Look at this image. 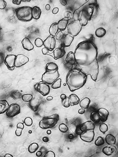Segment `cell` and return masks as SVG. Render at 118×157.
<instances>
[{
	"mask_svg": "<svg viewBox=\"0 0 118 157\" xmlns=\"http://www.w3.org/2000/svg\"><path fill=\"white\" fill-rule=\"evenodd\" d=\"M9 105L6 100L0 101V115L5 113L9 107Z\"/></svg>",
	"mask_w": 118,
	"mask_h": 157,
	"instance_id": "24",
	"label": "cell"
},
{
	"mask_svg": "<svg viewBox=\"0 0 118 157\" xmlns=\"http://www.w3.org/2000/svg\"><path fill=\"white\" fill-rule=\"evenodd\" d=\"M59 120V115L57 114L45 117L40 121L39 127L43 129L52 128L58 123Z\"/></svg>",
	"mask_w": 118,
	"mask_h": 157,
	"instance_id": "5",
	"label": "cell"
},
{
	"mask_svg": "<svg viewBox=\"0 0 118 157\" xmlns=\"http://www.w3.org/2000/svg\"><path fill=\"white\" fill-rule=\"evenodd\" d=\"M44 157H55V155L53 151H48L47 152L45 153Z\"/></svg>",
	"mask_w": 118,
	"mask_h": 157,
	"instance_id": "43",
	"label": "cell"
},
{
	"mask_svg": "<svg viewBox=\"0 0 118 157\" xmlns=\"http://www.w3.org/2000/svg\"><path fill=\"white\" fill-rule=\"evenodd\" d=\"M104 140L103 138L102 137H98L97 140L95 142V144L97 146H101L104 144Z\"/></svg>",
	"mask_w": 118,
	"mask_h": 157,
	"instance_id": "35",
	"label": "cell"
},
{
	"mask_svg": "<svg viewBox=\"0 0 118 157\" xmlns=\"http://www.w3.org/2000/svg\"><path fill=\"white\" fill-rule=\"evenodd\" d=\"M7 3L4 0H0V9H4L6 8Z\"/></svg>",
	"mask_w": 118,
	"mask_h": 157,
	"instance_id": "44",
	"label": "cell"
},
{
	"mask_svg": "<svg viewBox=\"0 0 118 157\" xmlns=\"http://www.w3.org/2000/svg\"><path fill=\"white\" fill-rule=\"evenodd\" d=\"M68 138L70 139H73V135L72 134H70L68 135Z\"/></svg>",
	"mask_w": 118,
	"mask_h": 157,
	"instance_id": "58",
	"label": "cell"
},
{
	"mask_svg": "<svg viewBox=\"0 0 118 157\" xmlns=\"http://www.w3.org/2000/svg\"><path fill=\"white\" fill-rule=\"evenodd\" d=\"M85 112V109H79L78 111V113H79L80 114H81V115H82V114H84Z\"/></svg>",
	"mask_w": 118,
	"mask_h": 157,
	"instance_id": "50",
	"label": "cell"
},
{
	"mask_svg": "<svg viewBox=\"0 0 118 157\" xmlns=\"http://www.w3.org/2000/svg\"><path fill=\"white\" fill-rule=\"evenodd\" d=\"M59 74L58 70L46 71L43 74L42 81L48 85H52L59 78Z\"/></svg>",
	"mask_w": 118,
	"mask_h": 157,
	"instance_id": "6",
	"label": "cell"
},
{
	"mask_svg": "<svg viewBox=\"0 0 118 157\" xmlns=\"http://www.w3.org/2000/svg\"><path fill=\"white\" fill-rule=\"evenodd\" d=\"M105 141L108 144L113 145L115 144L116 142V140L115 137L113 135L109 134L106 135L105 137Z\"/></svg>",
	"mask_w": 118,
	"mask_h": 157,
	"instance_id": "27",
	"label": "cell"
},
{
	"mask_svg": "<svg viewBox=\"0 0 118 157\" xmlns=\"http://www.w3.org/2000/svg\"><path fill=\"white\" fill-rule=\"evenodd\" d=\"M39 148V145L36 143H33L29 145L28 148V151L29 152L33 153L35 152Z\"/></svg>",
	"mask_w": 118,
	"mask_h": 157,
	"instance_id": "31",
	"label": "cell"
},
{
	"mask_svg": "<svg viewBox=\"0 0 118 157\" xmlns=\"http://www.w3.org/2000/svg\"><path fill=\"white\" fill-rule=\"evenodd\" d=\"M46 133H47V134L50 135L51 133V131L50 130H48Z\"/></svg>",
	"mask_w": 118,
	"mask_h": 157,
	"instance_id": "59",
	"label": "cell"
},
{
	"mask_svg": "<svg viewBox=\"0 0 118 157\" xmlns=\"http://www.w3.org/2000/svg\"><path fill=\"white\" fill-rule=\"evenodd\" d=\"M53 97H52V96H49L46 98V100L48 101H51L52 100H53Z\"/></svg>",
	"mask_w": 118,
	"mask_h": 157,
	"instance_id": "56",
	"label": "cell"
},
{
	"mask_svg": "<svg viewBox=\"0 0 118 157\" xmlns=\"http://www.w3.org/2000/svg\"><path fill=\"white\" fill-rule=\"evenodd\" d=\"M67 96L66 95H65L64 94H62L61 95H60V98L61 99V100H64V99H65V98L67 97Z\"/></svg>",
	"mask_w": 118,
	"mask_h": 157,
	"instance_id": "54",
	"label": "cell"
},
{
	"mask_svg": "<svg viewBox=\"0 0 118 157\" xmlns=\"http://www.w3.org/2000/svg\"><path fill=\"white\" fill-rule=\"evenodd\" d=\"M65 51L62 48H58L54 49L53 51V57L54 59L57 60L64 57Z\"/></svg>",
	"mask_w": 118,
	"mask_h": 157,
	"instance_id": "18",
	"label": "cell"
},
{
	"mask_svg": "<svg viewBox=\"0 0 118 157\" xmlns=\"http://www.w3.org/2000/svg\"><path fill=\"white\" fill-rule=\"evenodd\" d=\"M36 156H37V157H41L42 155V153L40 151H39L36 153Z\"/></svg>",
	"mask_w": 118,
	"mask_h": 157,
	"instance_id": "53",
	"label": "cell"
},
{
	"mask_svg": "<svg viewBox=\"0 0 118 157\" xmlns=\"http://www.w3.org/2000/svg\"><path fill=\"white\" fill-rule=\"evenodd\" d=\"M23 129L21 128H17V129L15 131V134L17 136H20L22 134V132Z\"/></svg>",
	"mask_w": 118,
	"mask_h": 157,
	"instance_id": "45",
	"label": "cell"
},
{
	"mask_svg": "<svg viewBox=\"0 0 118 157\" xmlns=\"http://www.w3.org/2000/svg\"><path fill=\"white\" fill-rule=\"evenodd\" d=\"M74 39V37L69 34L64 35L62 40H61V45L62 47H69L71 45Z\"/></svg>",
	"mask_w": 118,
	"mask_h": 157,
	"instance_id": "13",
	"label": "cell"
},
{
	"mask_svg": "<svg viewBox=\"0 0 118 157\" xmlns=\"http://www.w3.org/2000/svg\"><path fill=\"white\" fill-rule=\"evenodd\" d=\"M61 79L58 78L52 84V88L53 89H58L61 87Z\"/></svg>",
	"mask_w": 118,
	"mask_h": 157,
	"instance_id": "34",
	"label": "cell"
},
{
	"mask_svg": "<svg viewBox=\"0 0 118 157\" xmlns=\"http://www.w3.org/2000/svg\"><path fill=\"white\" fill-rule=\"evenodd\" d=\"M42 52L43 54L45 55L49 53V50L46 48H44L42 50Z\"/></svg>",
	"mask_w": 118,
	"mask_h": 157,
	"instance_id": "47",
	"label": "cell"
},
{
	"mask_svg": "<svg viewBox=\"0 0 118 157\" xmlns=\"http://www.w3.org/2000/svg\"><path fill=\"white\" fill-rule=\"evenodd\" d=\"M99 115L100 116V121L104 122L107 120L109 116V113L106 109L102 108L98 109V111Z\"/></svg>",
	"mask_w": 118,
	"mask_h": 157,
	"instance_id": "16",
	"label": "cell"
},
{
	"mask_svg": "<svg viewBox=\"0 0 118 157\" xmlns=\"http://www.w3.org/2000/svg\"><path fill=\"white\" fill-rule=\"evenodd\" d=\"M98 6L97 1L88 0L74 11L73 18L74 20H79L82 26H86L90 21L95 9Z\"/></svg>",
	"mask_w": 118,
	"mask_h": 157,
	"instance_id": "2",
	"label": "cell"
},
{
	"mask_svg": "<svg viewBox=\"0 0 118 157\" xmlns=\"http://www.w3.org/2000/svg\"><path fill=\"white\" fill-rule=\"evenodd\" d=\"M65 61L67 64L71 65H74L76 64V59L73 52L70 51L67 54Z\"/></svg>",
	"mask_w": 118,
	"mask_h": 157,
	"instance_id": "20",
	"label": "cell"
},
{
	"mask_svg": "<svg viewBox=\"0 0 118 157\" xmlns=\"http://www.w3.org/2000/svg\"><path fill=\"white\" fill-rule=\"evenodd\" d=\"M68 99L70 106H75L77 105L80 101V100L78 97L74 94H72L70 95Z\"/></svg>",
	"mask_w": 118,
	"mask_h": 157,
	"instance_id": "21",
	"label": "cell"
},
{
	"mask_svg": "<svg viewBox=\"0 0 118 157\" xmlns=\"http://www.w3.org/2000/svg\"><path fill=\"white\" fill-rule=\"evenodd\" d=\"M16 57V56L14 54H8L6 56L4 62L9 69L15 67L14 63Z\"/></svg>",
	"mask_w": 118,
	"mask_h": 157,
	"instance_id": "14",
	"label": "cell"
},
{
	"mask_svg": "<svg viewBox=\"0 0 118 157\" xmlns=\"http://www.w3.org/2000/svg\"><path fill=\"white\" fill-rule=\"evenodd\" d=\"M64 33L62 31H59V32H58L57 34H56V36H55L56 39L58 41H61L63 37H64Z\"/></svg>",
	"mask_w": 118,
	"mask_h": 157,
	"instance_id": "41",
	"label": "cell"
},
{
	"mask_svg": "<svg viewBox=\"0 0 118 157\" xmlns=\"http://www.w3.org/2000/svg\"><path fill=\"white\" fill-rule=\"evenodd\" d=\"M35 90L43 96L48 95L50 91V86L43 81L36 83L34 86Z\"/></svg>",
	"mask_w": 118,
	"mask_h": 157,
	"instance_id": "8",
	"label": "cell"
},
{
	"mask_svg": "<svg viewBox=\"0 0 118 157\" xmlns=\"http://www.w3.org/2000/svg\"><path fill=\"white\" fill-rule=\"evenodd\" d=\"M62 106L65 108H68L69 107V101H68V97H67L65 98V99L62 100Z\"/></svg>",
	"mask_w": 118,
	"mask_h": 157,
	"instance_id": "42",
	"label": "cell"
},
{
	"mask_svg": "<svg viewBox=\"0 0 118 157\" xmlns=\"http://www.w3.org/2000/svg\"><path fill=\"white\" fill-rule=\"evenodd\" d=\"M106 33V30L102 27H99L95 31V35L98 38H101L104 36Z\"/></svg>",
	"mask_w": 118,
	"mask_h": 157,
	"instance_id": "30",
	"label": "cell"
},
{
	"mask_svg": "<svg viewBox=\"0 0 118 157\" xmlns=\"http://www.w3.org/2000/svg\"><path fill=\"white\" fill-rule=\"evenodd\" d=\"M32 8L29 6H23L18 8L16 10L17 18L19 21L28 22L32 19Z\"/></svg>",
	"mask_w": 118,
	"mask_h": 157,
	"instance_id": "4",
	"label": "cell"
},
{
	"mask_svg": "<svg viewBox=\"0 0 118 157\" xmlns=\"http://www.w3.org/2000/svg\"><path fill=\"white\" fill-rule=\"evenodd\" d=\"M58 65L53 62L49 63L46 65L45 66L46 71H50L56 70H58Z\"/></svg>",
	"mask_w": 118,
	"mask_h": 157,
	"instance_id": "29",
	"label": "cell"
},
{
	"mask_svg": "<svg viewBox=\"0 0 118 157\" xmlns=\"http://www.w3.org/2000/svg\"><path fill=\"white\" fill-rule=\"evenodd\" d=\"M90 118L92 122L94 123L99 122L100 121V118L98 111L92 112L90 115Z\"/></svg>",
	"mask_w": 118,
	"mask_h": 157,
	"instance_id": "28",
	"label": "cell"
},
{
	"mask_svg": "<svg viewBox=\"0 0 118 157\" xmlns=\"http://www.w3.org/2000/svg\"><path fill=\"white\" fill-rule=\"evenodd\" d=\"M33 96L31 94H25L22 96V99L23 101L26 102H29L32 99Z\"/></svg>",
	"mask_w": 118,
	"mask_h": 157,
	"instance_id": "33",
	"label": "cell"
},
{
	"mask_svg": "<svg viewBox=\"0 0 118 157\" xmlns=\"http://www.w3.org/2000/svg\"><path fill=\"white\" fill-rule=\"evenodd\" d=\"M79 128L82 132L90 130H94L95 128V124L91 121H87L81 124Z\"/></svg>",
	"mask_w": 118,
	"mask_h": 157,
	"instance_id": "15",
	"label": "cell"
},
{
	"mask_svg": "<svg viewBox=\"0 0 118 157\" xmlns=\"http://www.w3.org/2000/svg\"><path fill=\"white\" fill-rule=\"evenodd\" d=\"M43 45L49 51H53L56 45L55 38L54 36L50 35L43 41Z\"/></svg>",
	"mask_w": 118,
	"mask_h": 157,
	"instance_id": "10",
	"label": "cell"
},
{
	"mask_svg": "<svg viewBox=\"0 0 118 157\" xmlns=\"http://www.w3.org/2000/svg\"><path fill=\"white\" fill-rule=\"evenodd\" d=\"M68 18L64 17L58 21L57 23L58 29L62 31L65 30L68 25Z\"/></svg>",
	"mask_w": 118,
	"mask_h": 157,
	"instance_id": "19",
	"label": "cell"
},
{
	"mask_svg": "<svg viewBox=\"0 0 118 157\" xmlns=\"http://www.w3.org/2000/svg\"><path fill=\"white\" fill-rule=\"evenodd\" d=\"M11 97L14 99L17 100L19 99L21 97V94L19 92L17 91H15L14 92H12V93L11 94Z\"/></svg>",
	"mask_w": 118,
	"mask_h": 157,
	"instance_id": "38",
	"label": "cell"
},
{
	"mask_svg": "<svg viewBox=\"0 0 118 157\" xmlns=\"http://www.w3.org/2000/svg\"><path fill=\"white\" fill-rule=\"evenodd\" d=\"M24 123L26 124V125L29 126H31L32 124L33 121H32V119L31 118H30V117H27L25 119Z\"/></svg>",
	"mask_w": 118,
	"mask_h": 157,
	"instance_id": "39",
	"label": "cell"
},
{
	"mask_svg": "<svg viewBox=\"0 0 118 157\" xmlns=\"http://www.w3.org/2000/svg\"><path fill=\"white\" fill-rule=\"evenodd\" d=\"M21 44L23 48L25 50H27V51H30L34 49L33 45L31 42L30 40L27 37H25L22 40Z\"/></svg>",
	"mask_w": 118,
	"mask_h": 157,
	"instance_id": "17",
	"label": "cell"
},
{
	"mask_svg": "<svg viewBox=\"0 0 118 157\" xmlns=\"http://www.w3.org/2000/svg\"><path fill=\"white\" fill-rule=\"evenodd\" d=\"M29 102V106L30 108L34 112H36L40 104L41 101H39V100H36L35 99H33L32 98V99Z\"/></svg>",
	"mask_w": 118,
	"mask_h": 157,
	"instance_id": "23",
	"label": "cell"
},
{
	"mask_svg": "<svg viewBox=\"0 0 118 157\" xmlns=\"http://www.w3.org/2000/svg\"><path fill=\"white\" fill-rule=\"evenodd\" d=\"M29 61V58L26 56L19 54L16 56L14 66L16 68H19L27 64Z\"/></svg>",
	"mask_w": 118,
	"mask_h": 157,
	"instance_id": "12",
	"label": "cell"
},
{
	"mask_svg": "<svg viewBox=\"0 0 118 157\" xmlns=\"http://www.w3.org/2000/svg\"><path fill=\"white\" fill-rule=\"evenodd\" d=\"M59 12V8H54L52 11V13L54 14H57Z\"/></svg>",
	"mask_w": 118,
	"mask_h": 157,
	"instance_id": "49",
	"label": "cell"
},
{
	"mask_svg": "<svg viewBox=\"0 0 118 157\" xmlns=\"http://www.w3.org/2000/svg\"><path fill=\"white\" fill-rule=\"evenodd\" d=\"M41 11L40 8L37 6H34L32 8V18L34 19L38 20L41 17Z\"/></svg>",
	"mask_w": 118,
	"mask_h": 157,
	"instance_id": "22",
	"label": "cell"
},
{
	"mask_svg": "<svg viewBox=\"0 0 118 157\" xmlns=\"http://www.w3.org/2000/svg\"><path fill=\"white\" fill-rule=\"evenodd\" d=\"M21 0H14L12 1V3L15 5H19L21 3Z\"/></svg>",
	"mask_w": 118,
	"mask_h": 157,
	"instance_id": "48",
	"label": "cell"
},
{
	"mask_svg": "<svg viewBox=\"0 0 118 157\" xmlns=\"http://www.w3.org/2000/svg\"><path fill=\"white\" fill-rule=\"evenodd\" d=\"M35 44L36 47H41L43 45V41L40 38H36L35 41Z\"/></svg>",
	"mask_w": 118,
	"mask_h": 157,
	"instance_id": "40",
	"label": "cell"
},
{
	"mask_svg": "<svg viewBox=\"0 0 118 157\" xmlns=\"http://www.w3.org/2000/svg\"><path fill=\"white\" fill-rule=\"evenodd\" d=\"M95 133L94 130L82 132L80 135V139L84 142H91L94 140Z\"/></svg>",
	"mask_w": 118,
	"mask_h": 157,
	"instance_id": "11",
	"label": "cell"
},
{
	"mask_svg": "<svg viewBox=\"0 0 118 157\" xmlns=\"http://www.w3.org/2000/svg\"><path fill=\"white\" fill-rule=\"evenodd\" d=\"M6 112V115L8 118H13L20 113L21 107L19 105L17 104H12L9 106Z\"/></svg>",
	"mask_w": 118,
	"mask_h": 157,
	"instance_id": "9",
	"label": "cell"
},
{
	"mask_svg": "<svg viewBox=\"0 0 118 157\" xmlns=\"http://www.w3.org/2000/svg\"><path fill=\"white\" fill-rule=\"evenodd\" d=\"M91 100L88 97H85L80 101V106L82 109H87L89 107Z\"/></svg>",
	"mask_w": 118,
	"mask_h": 157,
	"instance_id": "26",
	"label": "cell"
},
{
	"mask_svg": "<svg viewBox=\"0 0 118 157\" xmlns=\"http://www.w3.org/2000/svg\"><path fill=\"white\" fill-rule=\"evenodd\" d=\"M86 80L87 76L76 67L68 71L66 79V83L71 92L82 88L86 83Z\"/></svg>",
	"mask_w": 118,
	"mask_h": 157,
	"instance_id": "3",
	"label": "cell"
},
{
	"mask_svg": "<svg viewBox=\"0 0 118 157\" xmlns=\"http://www.w3.org/2000/svg\"><path fill=\"white\" fill-rule=\"evenodd\" d=\"M42 140L44 142H48L49 141V138L47 137H43Z\"/></svg>",
	"mask_w": 118,
	"mask_h": 157,
	"instance_id": "52",
	"label": "cell"
},
{
	"mask_svg": "<svg viewBox=\"0 0 118 157\" xmlns=\"http://www.w3.org/2000/svg\"><path fill=\"white\" fill-rule=\"evenodd\" d=\"M59 129L62 133H66L68 131V128L65 124L62 123L59 125Z\"/></svg>",
	"mask_w": 118,
	"mask_h": 157,
	"instance_id": "37",
	"label": "cell"
},
{
	"mask_svg": "<svg viewBox=\"0 0 118 157\" xmlns=\"http://www.w3.org/2000/svg\"><path fill=\"white\" fill-rule=\"evenodd\" d=\"M58 27L57 23H54L52 24L50 26L49 30V32L50 35L53 36H55L56 34L58 31Z\"/></svg>",
	"mask_w": 118,
	"mask_h": 157,
	"instance_id": "25",
	"label": "cell"
},
{
	"mask_svg": "<svg viewBox=\"0 0 118 157\" xmlns=\"http://www.w3.org/2000/svg\"><path fill=\"white\" fill-rule=\"evenodd\" d=\"M5 157H13V156L12 155H11V154H9V153H7V154H6L5 155Z\"/></svg>",
	"mask_w": 118,
	"mask_h": 157,
	"instance_id": "57",
	"label": "cell"
},
{
	"mask_svg": "<svg viewBox=\"0 0 118 157\" xmlns=\"http://www.w3.org/2000/svg\"><path fill=\"white\" fill-rule=\"evenodd\" d=\"M74 54L76 67L87 76L90 75L94 81L97 80L99 65L97 59L98 50L92 41H84L76 47Z\"/></svg>",
	"mask_w": 118,
	"mask_h": 157,
	"instance_id": "1",
	"label": "cell"
},
{
	"mask_svg": "<svg viewBox=\"0 0 118 157\" xmlns=\"http://www.w3.org/2000/svg\"><path fill=\"white\" fill-rule=\"evenodd\" d=\"M82 26L79 20H74L67 26L68 34L73 37L77 36L78 35L82 30Z\"/></svg>",
	"mask_w": 118,
	"mask_h": 157,
	"instance_id": "7",
	"label": "cell"
},
{
	"mask_svg": "<svg viewBox=\"0 0 118 157\" xmlns=\"http://www.w3.org/2000/svg\"><path fill=\"white\" fill-rule=\"evenodd\" d=\"M59 2H60L61 4L62 5L65 6V5H67V2L66 0H60L59 1Z\"/></svg>",
	"mask_w": 118,
	"mask_h": 157,
	"instance_id": "51",
	"label": "cell"
},
{
	"mask_svg": "<svg viewBox=\"0 0 118 157\" xmlns=\"http://www.w3.org/2000/svg\"><path fill=\"white\" fill-rule=\"evenodd\" d=\"M50 8V5L49 4H47L45 5V9L47 10H49Z\"/></svg>",
	"mask_w": 118,
	"mask_h": 157,
	"instance_id": "55",
	"label": "cell"
},
{
	"mask_svg": "<svg viewBox=\"0 0 118 157\" xmlns=\"http://www.w3.org/2000/svg\"><path fill=\"white\" fill-rule=\"evenodd\" d=\"M108 127L106 124L102 123L99 126V130L100 131L104 134L108 131Z\"/></svg>",
	"mask_w": 118,
	"mask_h": 157,
	"instance_id": "36",
	"label": "cell"
},
{
	"mask_svg": "<svg viewBox=\"0 0 118 157\" xmlns=\"http://www.w3.org/2000/svg\"><path fill=\"white\" fill-rule=\"evenodd\" d=\"M24 124L22 123H18L17 124V128H21V129H23L24 128Z\"/></svg>",
	"mask_w": 118,
	"mask_h": 157,
	"instance_id": "46",
	"label": "cell"
},
{
	"mask_svg": "<svg viewBox=\"0 0 118 157\" xmlns=\"http://www.w3.org/2000/svg\"><path fill=\"white\" fill-rule=\"evenodd\" d=\"M102 151L104 154L106 156H110L113 153L114 150L112 147H105L103 148Z\"/></svg>",
	"mask_w": 118,
	"mask_h": 157,
	"instance_id": "32",
	"label": "cell"
}]
</instances>
